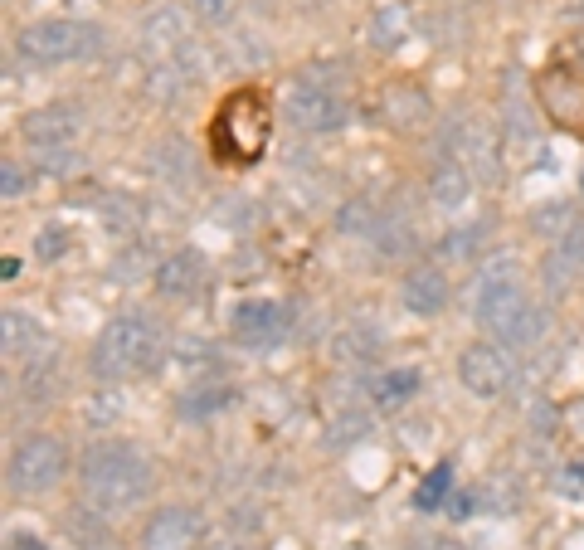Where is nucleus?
<instances>
[{"instance_id":"nucleus-29","label":"nucleus","mask_w":584,"mask_h":550,"mask_svg":"<svg viewBox=\"0 0 584 550\" xmlns=\"http://www.w3.org/2000/svg\"><path fill=\"white\" fill-rule=\"evenodd\" d=\"M560 492H570V497H580V492H584V463H570V468L560 473Z\"/></svg>"},{"instance_id":"nucleus-30","label":"nucleus","mask_w":584,"mask_h":550,"mask_svg":"<svg viewBox=\"0 0 584 550\" xmlns=\"http://www.w3.org/2000/svg\"><path fill=\"white\" fill-rule=\"evenodd\" d=\"M448 516L468 521V516H473V497H468V492H453V497H448Z\"/></svg>"},{"instance_id":"nucleus-22","label":"nucleus","mask_w":584,"mask_h":550,"mask_svg":"<svg viewBox=\"0 0 584 550\" xmlns=\"http://www.w3.org/2000/svg\"><path fill=\"white\" fill-rule=\"evenodd\" d=\"M575 210L565 205V200H555V205H541L536 215H531V229L536 234H546V239H565V229H575Z\"/></svg>"},{"instance_id":"nucleus-11","label":"nucleus","mask_w":584,"mask_h":550,"mask_svg":"<svg viewBox=\"0 0 584 550\" xmlns=\"http://www.w3.org/2000/svg\"><path fill=\"white\" fill-rule=\"evenodd\" d=\"M195 546H200V516L190 507H161L142 531V550H195Z\"/></svg>"},{"instance_id":"nucleus-1","label":"nucleus","mask_w":584,"mask_h":550,"mask_svg":"<svg viewBox=\"0 0 584 550\" xmlns=\"http://www.w3.org/2000/svg\"><path fill=\"white\" fill-rule=\"evenodd\" d=\"M78 482H83V502L93 512H127L151 492V463L132 443H93L78 458Z\"/></svg>"},{"instance_id":"nucleus-15","label":"nucleus","mask_w":584,"mask_h":550,"mask_svg":"<svg viewBox=\"0 0 584 550\" xmlns=\"http://www.w3.org/2000/svg\"><path fill=\"white\" fill-rule=\"evenodd\" d=\"M404 307H409L414 317H438V312L448 307V283H443V273L414 268V273L404 278Z\"/></svg>"},{"instance_id":"nucleus-16","label":"nucleus","mask_w":584,"mask_h":550,"mask_svg":"<svg viewBox=\"0 0 584 550\" xmlns=\"http://www.w3.org/2000/svg\"><path fill=\"white\" fill-rule=\"evenodd\" d=\"M73 112L69 108H39V112H30L25 117V137L35 142V147H44V151H54V147H64L73 137Z\"/></svg>"},{"instance_id":"nucleus-7","label":"nucleus","mask_w":584,"mask_h":550,"mask_svg":"<svg viewBox=\"0 0 584 550\" xmlns=\"http://www.w3.org/2000/svg\"><path fill=\"white\" fill-rule=\"evenodd\" d=\"M283 112L302 132H331V127L346 122V103L331 93L322 78H292L283 88Z\"/></svg>"},{"instance_id":"nucleus-17","label":"nucleus","mask_w":584,"mask_h":550,"mask_svg":"<svg viewBox=\"0 0 584 550\" xmlns=\"http://www.w3.org/2000/svg\"><path fill=\"white\" fill-rule=\"evenodd\" d=\"M414 390H419V370L414 366H395V370L370 375V404H380V409H400L404 400H414Z\"/></svg>"},{"instance_id":"nucleus-4","label":"nucleus","mask_w":584,"mask_h":550,"mask_svg":"<svg viewBox=\"0 0 584 550\" xmlns=\"http://www.w3.org/2000/svg\"><path fill=\"white\" fill-rule=\"evenodd\" d=\"M156 361H161V331L142 312H127V317L108 322L98 346H93V375H103V380H132Z\"/></svg>"},{"instance_id":"nucleus-25","label":"nucleus","mask_w":584,"mask_h":550,"mask_svg":"<svg viewBox=\"0 0 584 550\" xmlns=\"http://www.w3.org/2000/svg\"><path fill=\"white\" fill-rule=\"evenodd\" d=\"M20 190H25V171H20L15 156H5V161H0V195H5V200H20Z\"/></svg>"},{"instance_id":"nucleus-19","label":"nucleus","mask_w":584,"mask_h":550,"mask_svg":"<svg viewBox=\"0 0 584 550\" xmlns=\"http://www.w3.org/2000/svg\"><path fill=\"white\" fill-rule=\"evenodd\" d=\"M429 195H434L438 205H448V210H458L463 200H468V171H463V161L458 156H443L434 166V176H429Z\"/></svg>"},{"instance_id":"nucleus-5","label":"nucleus","mask_w":584,"mask_h":550,"mask_svg":"<svg viewBox=\"0 0 584 550\" xmlns=\"http://www.w3.org/2000/svg\"><path fill=\"white\" fill-rule=\"evenodd\" d=\"M103 44V30L98 25H83V20H39L30 30H20L15 49L30 59V64H69V59H83Z\"/></svg>"},{"instance_id":"nucleus-10","label":"nucleus","mask_w":584,"mask_h":550,"mask_svg":"<svg viewBox=\"0 0 584 550\" xmlns=\"http://www.w3.org/2000/svg\"><path fill=\"white\" fill-rule=\"evenodd\" d=\"M142 49L151 59H161V64H176L185 49H190V20H185L176 5L151 10L146 25H142Z\"/></svg>"},{"instance_id":"nucleus-28","label":"nucleus","mask_w":584,"mask_h":550,"mask_svg":"<svg viewBox=\"0 0 584 550\" xmlns=\"http://www.w3.org/2000/svg\"><path fill=\"white\" fill-rule=\"evenodd\" d=\"M190 10H195L200 20H224V15H229V0H190Z\"/></svg>"},{"instance_id":"nucleus-24","label":"nucleus","mask_w":584,"mask_h":550,"mask_svg":"<svg viewBox=\"0 0 584 550\" xmlns=\"http://www.w3.org/2000/svg\"><path fill=\"white\" fill-rule=\"evenodd\" d=\"M64 249H69V229H64V224H44V229H39V258L54 263Z\"/></svg>"},{"instance_id":"nucleus-9","label":"nucleus","mask_w":584,"mask_h":550,"mask_svg":"<svg viewBox=\"0 0 584 550\" xmlns=\"http://www.w3.org/2000/svg\"><path fill=\"white\" fill-rule=\"evenodd\" d=\"M458 375H463V385H468V395L477 400H497L502 390L511 385V366L507 356L497 351V346H487V341H477L463 351V361H458Z\"/></svg>"},{"instance_id":"nucleus-6","label":"nucleus","mask_w":584,"mask_h":550,"mask_svg":"<svg viewBox=\"0 0 584 550\" xmlns=\"http://www.w3.org/2000/svg\"><path fill=\"white\" fill-rule=\"evenodd\" d=\"M64 473H69V448L59 439H25L5 463L10 492H49Z\"/></svg>"},{"instance_id":"nucleus-32","label":"nucleus","mask_w":584,"mask_h":550,"mask_svg":"<svg viewBox=\"0 0 584 550\" xmlns=\"http://www.w3.org/2000/svg\"><path fill=\"white\" fill-rule=\"evenodd\" d=\"M414 550H463V546L448 541V536H424V541H414Z\"/></svg>"},{"instance_id":"nucleus-27","label":"nucleus","mask_w":584,"mask_h":550,"mask_svg":"<svg viewBox=\"0 0 584 550\" xmlns=\"http://www.w3.org/2000/svg\"><path fill=\"white\" fill-rule=\"evenodd\" d=\"M560 424H565V434L575 443H584V395L575 404H565V414H560Z\"/></svg>"},{"instance_id":"nucleus-14","label":"nucleus","mask_w":584,"mask_h":550,"mask_svg":"<svg viewBox=\"0 0 584 550\" xmlns=\"http://www.w3.org/2000/svg\"><path fill=\"white\" fill-rule=\"evenodd\" d=\"M365 35H370L375 49H400L404 39L414 35V10H409L404 0H380V5L370 10Z\"/></svg>"},{"instance_id":"nucleus-23","label":"nucleus","mask_w":584,"mask_h":550,"mask_svg":"<svg viewBox=\"0 0 584 550\" xmlns=\"http://www.w3.org/2000/svg\"><path fill=\"white\" fill-rule=\"evenodd\" d=\"M224 404H229V390H210V385H205V390L185 395L176 409H181L185 419H200V414H215V409H224Z\"/></svg>"},{"instance_id":"nucleus-13","label":"nucleus","mask_w":584,"mask_h":550,"mask_svg":"<svg viewBox=\"0 0 584 550\" xmlns=\"http://www.w3.org/2000/svg\"><path fill=\"white\" fill-rule=\"evenodd\" d=\"M200 283H205V258L195 254V249H176V254L156 268V293L161 297H176V302H181V297H190Z\"/></svg>"},{"instance_id":"nucleus-8","label":"nucleus","mask_w":584,"mask_h":550,"mask_svg":"<svg viewBox=\"0 0 584 550\" xmlns=\"http://www.w3.org/2000/svg\"><path fill=\"white\" fill-rule=\"evenodd\" d=\"M536 98H541V108H546V117L555 127L584 137V69H575V64L546 69L536 78Z\"/></svg>"},{"instance_id":"nucleus-31","label":"nucleus","mask_w":584,"mask_h":550,"mask_svg":"<svg viewBox=\"0 0 584 550\" xmlns=\"http://www.w3.org/2000/svg\"><path fill=\"white\" fill-rule=\"evenodd\" d=\"M10 550H49V546H44L39 536H30V531H15V536H10Z\"/></svg>"},{"instance_id":"nucleus-26","label":"nucleus","mask_w":584,"mask_h":550,"mask_svg":"<svg viewBox=\"0 0 584 550\" xmlns=\"http://www.w3.org/2000/svg\"><path fill=\"white\" fill-rule=\"evenodd\" d=\"M560 258L575 268V263H584V224H575L565 239H560Z\"/></svg>"},{"instance_id":"nucleus-12","label":"nucleus","mask_w":584,"mask_h":550,"mask_svg":"<svg viewBox=\"0 0 584 550\" xmlns=\"http://www.w3.org/2000/svg\"><path fill=\"white\" fill-rule=\"evenodd\" d=\"M288 327V312L268 297H254V302H239L234 307V336L239 341H278Z\"/></svg>"},{"instance_id":"nucleus-18","label":"nucleus","mask_w":584,"mask_h":550,"mask_svg":"<svg viewBox=\"0 0 584 550\" xmlns=\"http://www.w3.org/2000/svg\"><path fill=\"white\" fill-rule=\"evenodd\" d=\"M0 346H5V356H10V361L35 356L39 351V327L20 312V307H5V312H0Z\"/></svg>"},{"instance_id":"nucleus-3","label":"nucleus","mask_w":584,"mask_h":550,"mask_svg":"<svg viewBox=\"0 0 584 550\" xmlns=\"http://www.w3.org/2000/svg\"><path fill=\"white\" fill-rule=\"evenodd\" d=\"M268 132H273L268 103L258 93H249V88H239V93H229L219 103L215 127H210V151H215L219 161H229V166H249V161L263 156Z\"/></svg>"},{"instance_id":"nucleus-20","label":"nucleus","mask_w":584,"mask_h":550,"mask_svg":"<svg viewBox=\"0 0 584 550\" xmlns=\"http://www.w3.org/2000/svg\"><path fill=\"white\" fill-rule=\"evenodd\" d=\"M385 117L395 122V127H419L424 117H429V98L419 93V88H409V83H395L390 93H385Z\"/></svg>"},{"instance_id":"nucleus-21","label":"nucleus","mask_w":584,"mask_h":550,"mask_svg":"<svg viewBox=\"0 0 584 550\" xmlns=\"http://www.w3.org/2000/svg\"><path fill=\"white\" fill-rule=\"evenodd\" d=\"M448 497H453V468L438 463L434 473L414 487V507H419V512H438V507H448Z\"/></svg>"},{"instance_id":"nucleus-2","label":"nucleus","mask_w":584,"mask_h":550,"mask_svg":"<svg viewBox=\"0 0 584 550\" xmlns=\"http://www.w3.org/2000/svg\"><path fill=\"white\" fill-rule=\"evenodd\" d=\"M511 268H516V258H497L487 268L482 293H477V322L507 346H536L541 341V312L526 302Z\"/></svg>"},{"instance_id":"nucleus-33","label":"nucleus","mask_w":584,"mask_h":550,"mask_svg":"<svg viewBox=\"0 0 584 550\" xmlns=\"http://www.w3.org/2000/svg\"><path fill=\"white\" fill-rule=\"evenodd\" d=\"M219 550H239V546H219Z\"/></svg>"}]
</instances>
